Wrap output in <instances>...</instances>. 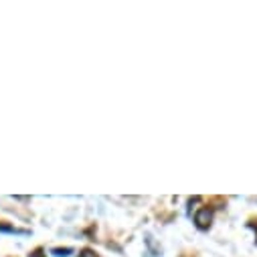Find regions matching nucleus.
Returning <instances> with one entry per match:
<instances>
[{"instance_id": "f257e3e1", "label": "nucleus", "mask_w": 257, "mask_h": 257, "mask_svg": "<svg viewBox=\"0 0 257 257\" xmlns=\"http://www.w3.org/2000/svg\"><path fill=\"white\" fill-rule=\"evenodd\" d=\"M211 221H213V211H211L209 207H203V209L197 211V215H195V223H197V227H199L201 231L209 229V227H211Z\"/></svg>"}, {"instance_id": "f03ea898", "label": "nucleus", "mask_w": 257, "mask_h": 257, "mask_svg": "<svg viewBox=\"0 0 257 257\" xmlns=\"http://www.w3.org/2000/svg\"><path fill=\"white\" fill-rule=\"evenodd\" d=\"M71 253H73L71 247H53L51 249V255H55V257H69Z\"/></svg>"}, {"instance_id": "7ed1b4c3", "label": "nucleus", "mask_w": 257, "mask_h": 257, "mask_svg": "<svg viewBox=\"0 0 257 257\" xmlns=\"http://www.w3.org/2000/svg\"><path fill=\"white\" fill-rule=\"evenodd\" d=\"M0 233H15V235H27L29 231H25V229H17V227H11V225H3V223H0Z\"/></svg>"}, {"instance_id": "20e7f679", "label": "nucleus", "mask_w": 257, "mask_h": 257, "mask_svg": "<svg viewBox=\"0 0 257 257\" xmlns=\"http://www.w3.org/2000/svg\"><path fill=\"white\" fill-rule=\"evenodd\" d=\"M77 257H99V255H97L93 249H83V251H81Z\"/></svg>"}, {"instance_id": "39448f33", "label": "nucleus", "mask_w": 257, "mask_h": 257, "mask_svg": "<svg viewBox=\"0 0 257 257\" xmlns=\"http://www.w3.org/2000/svg\"><path fill=\"white\" fill-rule=\"evenodd\" d=\"M29 257H47V253H45V251H43V249L39 247V249L31 251V253H29Z\"/></svg>"}]
</instances>
